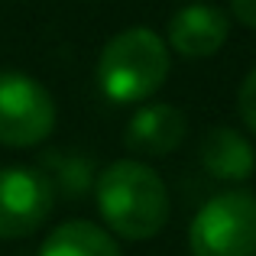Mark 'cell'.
I'll return each instance as SVG.
<instances>
[{
  "mask_svg": "<svg viewBox=\"0 0 256 256\" xmlns=\"http://www.w3.org/2000/svg\"><path fill=\"white\" fill-rule=\"evenodd\" d=\"M98 214L114 237L152 240L172 214V198L162 175L140 159H117L94 178Z\"/></svg>",
  "mask_w": 256,
  "mask_h": 256,
  "instance_id": "cell-1",
  "label": "cell"
},
{
  "mask_svg": "<svg viewBox=\"0 0 256 256\" xmlns=\"http://www.w3.org/2000/svg\"><path fill=\"white\" fill-rule=\"evenodd\" d=\"M172 72V49L156 30L130 26L104 42L94 82L110 104H146Z\"/></svg>",
  "mask_w": 256,
  "mask_h": 256,
  "instance_id": "cell-2",
  "label": "cell"
},
{
  "mask_svg": "<svg viewBox=\"0 0 256 256\" xmlns=\"http://www.w3.org/2000/svg\"><path fill=\"white\" fill-rule=\"evenodd\" d=\"M192 256H256V194L246 188L218 192L188 227Z\"/></svg>",
  "mask_w": 256,
  "mask_h": 256,
  "instance_id": "cell-3",
  "label": "cell"
},
{
  "mask_svg": "<svg viewBox=\"0 0 256 256\" xmlns=\"http://www.w3.org/2000/svg\"><path fill=\"white\" fill-rule=\"evenodd\" d=\"M56 100L49 88L26 72H0V146L32 150L56 130Z\"/></svg>",
  "mask_w": 256,
  "mask_h": 256,
  "instance_id": "cell-4",
  "label": "cell"
},
{
  "mask_svg": "<svg viewBox=\"0 0 256 256\" xmlns=\"http://www.w3.org/2000/svg\"><path fill=\"white\" fill-rule=\"evenodd\" d=\"M56 208V192L46 175L30 166L0 169V240L32 237L49 220Z\"/></svg>",
  "mask_w": 256,
  "mask_h": 256,
  "instance_id": "cell-5",
  "label": "cell"
},
{
  "mask_svg": "<svg viewBox=\"0 0 256 256\" xmlns=\"http://www.w3.org/2000/svg\"><path fill=\"white\" fill-rule=\"evenodd\" d=\"M227 36H230V20L220 6L214 4H185L169 16V32L166 42L178 58H211L224 49Z\"/></svg>",
  "mask_w": 256,
  "mask_h": 256,
  "instance_id": "cell-6",
  "label": "cell"
},
{
  "mask_svg": "<svg viewBox=\"0 0 256 256\" xmlns=\"http://www.w3.org/2000/svg\"><path fill=\"white\" fill-rule=\"evenodd\" d=\"M188 136V117L182 107L175 104H152L146 100L130 120H126L124 130V146L133 156L143 159H159L175 152Z\"/></svg>",
  "mask_w": 256,
  "mask_h": 256,
  "instance_id": "cell-7",
  "label": "cell"
},
{
  "mask_svg": "<svg viewBox=\"0 0 256 256\" xmlns=\"http://www.w3.org/2000/svg\"><path fill=\"white\" fill-rule=\"evenodd\" d=\"M198 159L204 166V172L218 182H246L256 172V150L253 143L234 126H211L201 136Z\"/></svg>",
  "mask_w": 256,
  "mask_h": 256,
  "instance_id": "cell-8",
  "label": "cell"
},
{
  "mask_svg": "<svg viewBox=\"0 0 256 256\" xmlns=\"http://www.w3.org/2000/svg\"><path fill=\"white\" fill-rule=\"evenodd\" d=\"M39 256H124V250L107 227L75 218L46 234Z\"/></svg>",
  "mask_w": 256,
  "mask_h": 256,
  "instance_id": "cell-9",
  "label": "cell"
},
{
  "mask_svg": "<svg viewBox=\"0 0 256 256\" xmlns=\"http://www.w3.org/2000/svg\"><path fill=\"white\" fill-rule=\"evenodd\" d=\"M39 172L46 175V182L52 185L56 198L78 201L88 192H94V178L98 169L84 152H65V150H46L39 156Z\"/></svg>",
  "mask_w": 256,
  "mask_h": 256,
  "instance_id": "cell-10",
  "label": "cell"
},
{
  "mask_svg": "<svg viewBox=\"0 0 256 256\" xmlns=\"http://www.w3.org/2000/svg\"><path fill=\"white\" fill-rule=\"evenodd\" d=\"M237 114L244 120V126L256 136V68L244 78V84L237 91Z\"/></svg>",
  "mask_w": 256,
  "mask_h": 256,
  "instance_id": "cell-11",
  "label": "cell"
},
{
  "mask_svg": "<svg viewBox=\"0 0 256 256\" xmlns=\"http://www.w3.org/2000/svg\"><path fill=\"white\" fill-rule=\"evenodd\" d=\"M230 13L240 20L244 26L256 30V0H230Z\"/></svg>",
  "mask_w": 256,
  "mask_h": 256,
  "instance_id": "cell-12",
  "label": "cell"
}]
</instances>
